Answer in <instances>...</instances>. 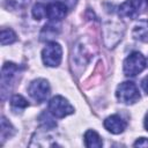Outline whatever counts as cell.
Returning <instances> with one entry per match:
<instances>
[{
	"mask_svg": "<svg viewBox=\"0 0 148 148\" xmlns=\"http://www.w3.org/2000/svg\"><path fill=\"white\" fill-rule=\"evenodd\" d=\"M21 67L13 62H6L1 69V98H6V94H8L16 81L17 74H20Z\"/></svg>",
	"mask_w": 148,
	"mask_h": 148,
	"instance_id": "1",
	"label": "cell"
},
{
	"mask_svg": "<svg viewBox=\"0 0 148 148\" xmlns=\"http://www.w3.org/2000/svg\"><path fill=\"white\" fill-rule=\"evenodd\" d=\"M148 9V0H126L118 8V14L126 18H136Z\"/></svg>",
	"mask_w": 148,
	"mask_h": 148,
	"instance_id": "2",
	"label": "cell"
},
{
	"mask_svg": "<svg viewBox=\"0 0 148 148\" xmlns=\"http://www.w3.org/2000/svg\"><path fill=\"white\" fill-rule=\"evenodd\" d=\"M124 35V28L121 23L114 21H108L103 25V37L106 47H114Z\"/></svg>",
	"mask_w": 148,
	"mask_h": 148,
	"instance_id": "3",
	"label": "cell"
},
{
	"mask_svg": "<svg viewBox=\"0 0 148 148\" xmlns=\"http://www.w3.org/2000/svg\"><path fill=\"white\" fill-rule=\"evenodd\" d=\"M117 99L124 104H134L140 98V92L136 84L132 81L120 83L116 90Z\"/></svg>",
	"mask_w": 148,
	"mask_h": 148,
	"instance_id": "4",
	"label": "cell"
},
{
	"mask_svg": "<svg viewBox=\"0 0 148 148\" xmlns=\"http://www.w3.org/2000/svg\"><path fill=\"white\" fill-rule=\"evenodd\" d=\"M147 66V60L140 52H132L124 61V73L126 76H135Z\"/></svg>",
	"mask_w": 148,
	"mask_h": 148,
	"instance_id": "5",
	"label": "cell"
},
{
	"mask_svg": "<svg viewBox=\"0 0 148 148\" xmlns=\"http://www.w3.org/2000/svg\"><path fill=\"white\" fill-rule=\"evenodd\" d=\"M62 58V49L56 42H50L42 51L43 62L49 67L59 66Z\"/></svg>",
	"mask_w": 148,
	"mask_h": 148,
	"instance_id": "6",
	"label": "cell"
},
{
	"mask_svg": "<svg viewBox=\"0 0 148 148\" xmlns=\"http://www.w3.org/2000/svg\"><path fill=\"white\" fill-rule=\"evenodd\" d=\"M49 111L53 117L64 118L74 112V108L62 96H54L49 102Z\"/></svg>",
	"mask_w": 148,
	"mask_h": 148,
	"instance_id": "7",
	"label": "cell"
},
{
	"mask_svg": "<svg viewBox=\"0 0 148 148\" xmlns=\"http://www.w3.org/2000/svg\"><path fill=\"white\" fill-rule=\"evenodd\" d=\"M28 92L37 103H42L50 94V84L45 79H36L29 84Z\"/></svg>",
	"mask_w": 148,
	"mask_h": 148,
	"instance_id": "8",
	"label": "cell"
},
{
	"mask_svg": "<svg viewBox=\"0 0 148 148\" xmlns=\"http://www.w3.org/2000/svg\"><path fill=\"white\" fill-rule=\"evenodd\" d=\"M67 5L61 1H56L46 6V17L51 22H59L67 14Z\"/></svg>",
	"mask_w": 148,
	"mask_h": 148,
	"instance_id": "9",
	"label": "cell"
},
{
	"mask_svg": "<svg viewBox=\"0 0 148 148\" xmlns=\"http://www.w3.org/2000/svg\"><path fill=\"white\" fill-rule=\"evenodd\" d=\"M127 124L126 121L119 116V114H112L110 117H108L105 120H104V127L113 133V134H119L121 133L125 128H126Z\"/></svg>",
	"mask_w": 148,
	"mask_h": 148,
	"instance_id": "10",
	"label": "cell"
},
{
	"mask_svg": "<svg viewBox=\"0 0 148 148\" xmlns=\"http://www.w3.org/2000/svg\"><path fill=\"white\" fill-rule=\"evenodd\" d=\"M132 35L136 40L148 43V18L140 20L135 24Z\"/></svg>",
	"mask_w": 148,
	"mask_h": 148,
	"instance_id": "11",
	"label": "cell"
},
{
	"mask_svg": "<svg viewBox=\"0 0 148 148\" xmlns=\"http://www.w3.org/2000/svg\"><path fill=\"white\" fill-rule=\"evenodd\" d=\"M84 143L89 148H99L103 145L101 136L92 130H89V131L86 132V134H84Z\"/></svg>",
	"mask_w": 148,
	"mask_h": 148,
	"instance_id": "12",
	"label": "cell"
},
{
	"mask_svg": "<svg viewBox=\"0 0 148 148\" xmlns=\"http://www.w3.org/2000/svg\"><path fill=\"white\" fill-rule=\"evenodd\" d=\"M58 34H59V28L56 27V22L54 23L51 22L43 28V30L40 32V39L42 40H50V39L54 38L56 36H58Z\"/></svg>",
	"mask_w": 148,
	"mask_h": 148,
	"instance_id": "13",
	"label": "cell"
},
{
	"mask_svg": "<svg viewBox=\"0 0 148 148\" xmlns=\"http://www.w3.org/2000/svg\"><path fill=\"white\" fill-rule=\"evenodd\" d=\"M14 133H15V130L12 126V124L5 117H2L1 118V142L3 143L7 139L13 136Z\"/></svg>",
	"mask_w": 148,
	"mask_h": 148,
	"instance_id": "14",
	"label": "cell"
},
{
	"mask_svg": "<svg viewBox=\"0 0 148 148\" xmlns=\"http://www.w3.org/2000/svg\"><path fill=\"white\" fill-rule=\"evenodd\" d=\"M28 105H29L28 101L23 96H21V95H14L12 97V99H10V106H12V109L15 112H18L21 110H24Z\"/></svg>",
	"mask_w": 148,
	"mask_h": 148,
	"instance_id": "15",
	"label": "cell"
},
{
	"mask_svg": "<svg viewBox=\"0 0 148 148\" xmlns=\"http://www.w3.org/2000/svg\"><path fill=\"white\" fill-rule=\"evenodd\" d=\"M16 40V34L12 29H2L1 30V45L12 44Z\"/></svg>",
	"mask_w": 148,
	"mask_h": 148,
	"instance_id": "16",
	"label": "cell"
},
{
	"mask_svg": "<svg viewBox=\"0 0 148 148\" xmlns=\"http://www.w3.org/2000/svg\"><path fill=\"white\" fill-rule=\"evenodd\" d=\"M30 0H2V5L8 9H20L25 7Z\"/></svg>",
	"mask_w": 148,
	"mask_h": 148,
	"instance_id": "17",
	"label": "cell"
},
{
	"mask_svg": "<svg viewBox=\"0 0 148 148\" xmlns=\"http://www.w3.org/2000/svg\"><path fill=\"white\" fill-rule=\"evenodd\" d=\"M32 16L36 20H42L43 17L46 16V6L38 2L35 3V6L32 7Z\"/></svg>",
	"mask_w": 148,
	"mask_h": 148,
	"instance_id": "18",
	"label": "cell"
},
{
	"mask_svg": "<svg viewBox=\"0 0 148 148\" xmlns=\"http://www.w3.org/2000/svg\"><path fill=\"white\" fill-rule=\"evenodd\" d=\"M39 120H40V124L44 126V128H45V130H50V128H52V127H56V126H57V124L52 120V118H51L47 113H45V112L39 117Z\"/></svg>",
	"mask_w": 148,
	"mask_h": 148,
	"instance_id": "19",
	"label": "cell"
},
{
	"mask_svg": "<svg viewBox=\"0 0 148 148\" xmlns=\"http://www.w3.org/2000/svg\"><path fill=\"white\" fill-rule=\"evenodd\" d=\"M135 147H148V139L147 138H140L134 142Z\"/></svg>",
	"mask_w": 148,
	"mask_h": 148,
	"instance_id": "20",
	"label": "cell"
},
{
	"mask_svg": "<svg viewBox=\"0 0 148 148\" xmlns=\"http://www.w3.org/2000/svg\"><path fill=\"white\" fill-rule=\"evenodd\" d=\"M141 86H142V88H143V90L148 94V75L142 80V82H141Z\"/></svg>",
	"mask_w": 148,
	"mask_h": 148,
	"instance_id": "21",
	"label": "cell"
},
{
	"mask_svg": "<svg viewBox=\"0 0 148 148\" xmlns=\"http://www.w3.org/2000/svg\"><path fill=\"white\" fill-rule=\"evenodd\" d=\"M145 127H146V130L148 131V112H147L146 118H145Z\"/></svg>",
	"mask_w": 148,
	"mask_h": 148,
	"instance_id": "22",
	"label": "cell"
}]
</instances>
